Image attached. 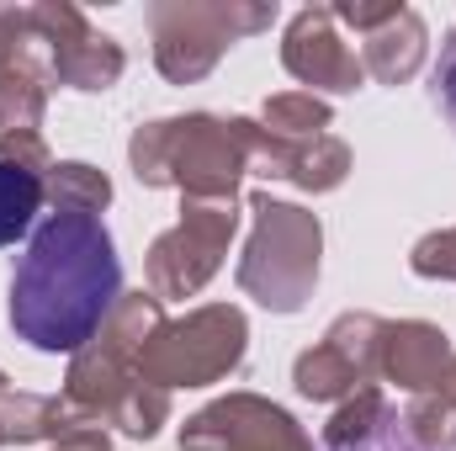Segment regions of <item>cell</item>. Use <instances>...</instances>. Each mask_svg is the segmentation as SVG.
I'll use <instances>...</instances> for the list:
<instances>
[{
	"label": "cell",
	"instance_id": "cell-1",
	"mask_svg": "<svg viewBox=\"0 0 456 451\" xmlns=\"http://www.w3.org/2000/svg\"><path fill=\"white\" fill-rule=\"evenodd\" d=\"M122 298V260L102 218L86 213H48L27 255L11 271V330L32 350H80L112 319Z\"/></svg>",
	"mask_w": 456,
	"mask_h": 451
},
{
	"label": "cell",
	"instance_id": "cell-2",
	"mask_svg": "<svg viewBox=\"0 0 456 451\" xmlns=\"http://www.w3.org/2000/svg\"><path fill=\"white\" fill-rule=\"evenodd\" d=\"M260 144H265V127L249 117L186 112L133 127L127 160H133V176L154 192L175 186L186 192V202H233L239 181L255 176Z\"/></svg>",
	"mask_w": 456,
	"mask_h": 451
},
{
	"label": "cell",
	"instance_id": "cell-3",
	"mask_svg": "<svg viewBox=\"0 0 456 451\" xmlns=\"http://www.w3.org/2000/svg\"><path fill=\"white\" fill-rule=\"evenodd\" d=\"M249 213H255V234L239 260V292L271 314H297L319 287L324 224L319 213L297 202H276L271 192H255Z\"/></svg>",
	"mask_w": 456,
	"mask_h": 451
},
{
	"label": "cell",
	"instance_id": "cell-4",
	"mask_svg": "<svg viewBox=\"0 0 456 451\" xmlns=\"http://www.w3.org/2000/svg\"><path fill=\"white\" fill-rule=\"evenodd\" d=\"M154 37V64L170 86H197L218 70L233 43L265 32L276 21V5L265 0H154L143 11Z\"/></svg>",
	"mask_w": 456,
	"mask_h": 451
},
{
	"label": "cell",
	"instance_id": "cell-5",
	"mask_svg": "<svg viewBox=\"0 0 456 451\" xmlns=\"http://www.w3.org/2000/svg\"><path fill=\"white\" fill-rule=\"evenodd\" d=\"M159 324H165V308H159L154 292H122L112 319L96 330V340L75 350L69 377H64V404L86 425H107L117 404L143 382L138 377V350Z\"/></svg>",
	"mask_w": 456,
	"mask_h": 451
},
{
	"label": "cell",
	"instance_id": "cell-6",
	"mask_svg": "<svg viewBox=\"0 0 456 451\" xmlns=\"http://www.w3.org/2000/svg\"><path fill=\"white\" fill-rule=\"evenodd\" d=\"M249 324L233 303H208L186 319H165L138 350V377L149 388H208L244 361Z\"/></svg>",
	"mask_w": 456,
	"mask_h": 451
},
{
	"label": "cell",
	"instance_id": "cell-7",
	"mask_svg": "<svg viewBox=\"0 0 456 451\" xmlns=\"http://www.w3.org/2000/svg\"><path fill=\"white\" fill-rule=\"evenodd\" d=\"M239 228V208L233 202H186L181 224L165 228L149 255H143V282L149 292L165 298H191L213 282V271L224 266L228 239Z\"/></svg>",
	"mask_w": 456,
	"mask_h": 451
},
{
	"label": "cell",
	"instance_id": "cell-8",
	"mask_svg": "<svg viewBox=\"0 0 456 451\" xmlns=\"http://www.w3.org/2000/svg\"><path fill=\"white\" fill-rule=\"evenodd\" d=\"M32 27H37V43H43L48 80L69 86V91H112L122 80V70H127L122 43L96 32L69 0H37Z\"/></svg>",
	"mask_w": 456,
	"mask_h": 451
},
{
	"label": "cell",
	"instance_id": "cell-9",
	"mask_svg": "<svg viewBox=\"0 0 456 451\" xmlns=\"http://www.w3.org/2000/svg\"><path fill=\"white\" fill-rule=\"evenodd\" d=\"M382 335H387V319L340 314L314 350L297 356V366H292L297 393L314 398V404H335V398L371 388V377L382 372Z\"/></svg>",
	"mask_w": 456,
	"mask_h": 451
},
{
	"label": "cell",
	"instance_id": "cell-10",
	"mask_svg": "<svg viewBox=\"0 0 456 451\" xmlns=\"http://www.w3.org/2000/svg\"><path fill=\"white\" fill-rule=\"evenodd\" d=\"M181 451H314V441L281 404L228 393L181 425Z\"/></svg>",
	"mask_w": 456,
	"mask_h": 451
},
{
	"label": "cell",
	"instance_id": "cell-11",
	"mask_svg": "<svg viewBox=\"0 0 456 451\" xmlns=\"http://www.w3.org/2000/svg\"><path fill=\"white\" fill-rule=\"evenodd\" d=\"M281 64L292 80L314 86V91H330V96H350L366 86V70H361V53L340 37V21L330 5H308L287 21V37H281Z\"/></svg>",
	"mask_w": 456,
	"mask_h": 451
},
{
	"label": "cell",
	"instance_id": "cell-12",
	"mask_svg": "<svg viewBox=\"0 0 456 451\" xmlns=\"http://www.w3.org/2000/svg\"><path fill=\"white\" fill-rule=\"evenodd\" d=\"M452 356V335L441 324L403 319V324H387V335H382V372L377 377H387L403 393H436Z\"/></svg>",
	"mask_w": 456,
	"mask_h": 451
},
{
	"label": "cell",
	"instance_id": "cell-13",
	"mask_svg": "<svg viewBox=\"0 0 456 451\" xmlns=\"http://www.w3.org/2000/svg\"><path fill=\"white\" fill-rule=\"evenodd\" d=\"M361 37H366V43H361V70H366L377 86H403V80H414L419 64H425V53H430V27H425V16L409 11V5H398L382 27H371V32H361Z\"/></svg>",
	"mask_w": 456,
	"mask_h": 451
},
{
	"label": "cell",
	"instance_id": "cell-14",
	"mask_svg": "<svg viewBox=\"0 0 456 451\" xmlns=\"http://www.w3.org/2000/svg\"><path fill=\"white\" fill-rule=\"evenodd\" d=\"M75 425H86L69 404H64V393H0V447H27V441H59V436H69Z\"/></svg>",
	"mask_w": 456,
	"mask_h": 451
},
{
	"label": "cell",
	"instance_id": "cell-15",
	"mask_svg": "<svg viewBox=\"0 0 456 451\" xmlns=\"http://www.w3.org/2000/svg\"><path fill=\"white\" fill-rule=\"evenodd\" d=\"M43 192H48L53 213H86V218H96L112 202V181L96 165H86V160H53Z\"/></svg>",
	"mask_w": 456,
	"mask_h": 451
},
{
	"label": "cell",
	"instance_id": "cell-16",
	"mask_svg": "<svg viewBox=\"0 0 456 451\" xmlns=\"http://www.w3.org/2000/svg\"><path fill=\"white\" fill-rule=\"evenodd\" d=\"M345 176H350V149H345L335 133H319L308 144H292L281 181H292L297 192H335Z\"/></svg>",
	"mask_w": 456,
	"mask_h": 451
},
{
	"label": "cell",
	"instance_id": "cell-17",
	"mask_svg": "<svg viewBox=\"0 0 456 451\" xmlns=\"http://www.w3.org/2000/svg\"><path fill=\"white\" fill-rule=\"evenodd\" d=\"M393 425V409L377 388H361L340 404V414L324 425V447L330 451H361L366 441H377L382 430Z\"/></svg>",
	"mask_w": 456,
	"mask_h": 451
},
{
	"label": "cell",
	"instance_id": "cell-18",
	"mask_svg": "<svg viewBox=\"0 0 456 451\" xmlns=\"http://www.w3.org/2000/svg\"><path fill=\"white\" fill-rule=\"evenodd\" d=\"M43 202H48L43 176H32V170H21V165L0 160V250H5V244H16L27 228L37 224Z\"/></svg>",
	"mask_w": 456,
	"mask_h": 451
},
{
	"label": "cell",
	"instance_id": "cell-19",
	"mask_svg": "<svg viewBox=\"0 0 456 451\" xmlns=\"http://www.w3.org/2000/svg\"><path fill=\"white\" fill-rule=\"evenodd\" d=\"M330 122H335L330 102L314 96V91H281V96H271L265 112H260V127L276 133V138H287V144H308V138H319Z\"/></svg>",
	"mask_w": 456,
	"mask_h": 451
},
{
	"label": "cell",
	"instance_id": "cell-20",
	"mask_svg": "<svg viewBox=\"0 0 456 451\" xmlns=\"http://www.w3.org/2000/svg\"><path fill=\"white\" fill-rule=\"evenodd\" d=\"M48 112V75L37 70H5L0 75V138L37 133Z\"/></svg>",
	"mask_w": 456,
	"mask_h": 451
},
{
	"label": "cell",
	"instance_id": "cell-21",
	"mask_svg": "<svg viewBox=\"0 0 456 451\" xmlns=\"http://www.w3.org/2000/svg\"><path fill=\"white\" fill-rule=\"evenodd\" d=\"M5 70H43V43L32 27V5H0V75Z\"/></svg>",
	"mask_w": 456,
	"mask_h": 451
},
{
	"label": "cell",
	"instance_id": "cell-22",
	"mask_svg": "<svg viewBox=\"0 0 456 451\" xmlns=\"http://www.w3.org/2000/svg\"><path fill=\"white\" fill-rule=\"evenodd\" d=\"M398 425L409 430V441L419 451H452L456 447V409L441 393H419L414 409H409Z\"/></svg>",
	"mask_w": 456,
	"mask_h": 451
},
{
	"label": "cell",
	"instance_id": "cell-23",
	"mask_svg": "<svg viewBox=\"0 0 456 451\" xmlns=\"http://www.w3.org/2000/svg\"><path fill=\"white\" fill-rule=\"evenodd\" d=\"M170 420V393L165 388H149V382H138L122 404L112 409V420L122 436H133V441H149V436H159V425Z\"/></svg>",
	"mask_w": 456,
	"mask_h": 451
},
{
	"label": "cell",
	"instance_id": "cell-24",
	"mask_svg": "<svg viewBox=\"0 0 456 451\" xmlns=\"http://www.w3.org/2000/svg\"><path fill=\"white\" fill-rule=\"evenodd\" d=\"M409 271L425 276V282H456V228L425 234L409 255Z\"/></svg>",
	"mask_w": 456,
	"mask_h": 451
},
{
	"label": "cell",
	"instance_id": "cell-25",
	"mask_svg": "<svg viewBox=\"0 0 456 451\" xmlns=\"http://www.w3.org/2000/svg\"><path fill=\"white\" fill-rule=\"evenodd\" d=\"M0 160H11V165L32 170V176H43V181H48V170H53V154H48L43 133H16V138H0Z\"/></svg>",
	"mask_w": 456,
	"mask_h": 451
},
{
	"label": "cell",
	"instance_id": "cell-26",
	"mask_svg": "<svg viewBox=\"0 0 456 451\" xmlns=\"http://www.w3.org/2000/svg\"><path fill=\"white\" fill-rule=\"evenodd\" d=\"M430 96H436V107L446 112V122L456 127V27H452V37L441 43V64H436V75H430Z\"/></svg>",
	"mask_w": 456,
	"mask_h": 451
},
{
	"label": "cell",
	"instance_id": "cell-27",
	"mask_svg": "<svg viewBox=\"0 0 456 451\" xmlns=\"http://www.w3.org/2000/svg\"><path fill=\"white\" fill-rule=\"evenodd\" d=\"M48 451H112V441H107L102 425H75L69 436H59Z\"/></svg>",
	"mask_w": 456,
	"mask_h": 451
},
{
	"label": "cell",
	"instance_id": "cell-28",
	"mask_svg": "<svg viewBox=\"0 0 456 451\" xmlns=\"http://www.w3.org/2000/svg\"><path fill=\"white\" fill-rule=\"evenodd\" d=\"M436 393H441V398L456 409V356H452V366H446V377H441V388H436Z\"/></svg>",
	"mask_w": 456,
	"mask_h": 451
},
{
	"label": "cell",
	"instance_id": "cell-29",
	"mask_svg": "<svg viewBox=\"0 0 456 451\" xmlns=\"http://www.w3.org/2000/svg\"><path fill=\"white\" fill-rule=\"evenodd\" d=\"M5 388H11V382H5V372H0V393H5Z\"/></svg>",
	"mask_w": 456,
	"mask_h": 451
}]
</instances>
